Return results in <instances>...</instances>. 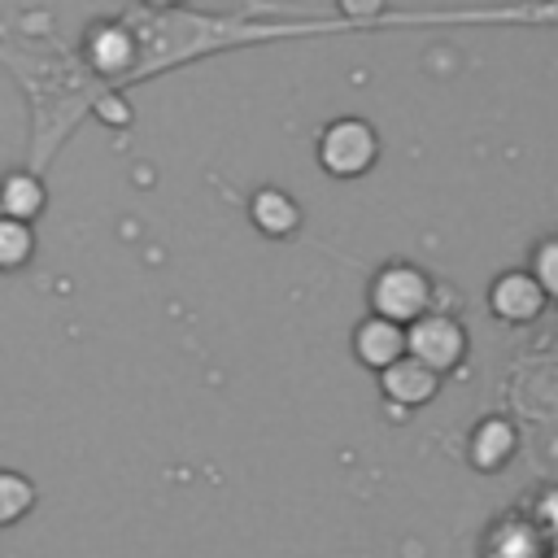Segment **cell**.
<instances>
[{"mask_svg":"<svg viewBox=\"0 0 558 558\" xmlns=\"http://www.w3.org/2000/svg\"><path fill=\"white\" fill-rule=\"evenodd\" d=\"M248 218H253L257 231H266V235H292V231L301 227L296 201H292L288 192H279V187H262V192L248 201Z\"/></svg>","mask_w":558,"mask_h":558,"instance_id":"9","label":"cell"},{"mask_svg":"<svg viewBox=\"0 0 558 558\" xmlns=\"http://www.w3.org/2000/svg\"><path fill=\"white\" fill-rule=\"evenodd\" d=\"M31 253H35V235H31L26 218H9V214H0V270L22 266Z\"/></svg>","mask_w":558,"mask_h":558,"instance_id":"12","label":"cell"},{"mask_svg":"<svg viewBox=\"0 0 558 558\" xmlns=\"http://www.w3.org/2000/svg\"><path fill=\"white\" fill-rule=\"evenodd\" d=\"M35 506V484L17 471H0V523H17Z\"/></svg>","mask_w":558,"mask_h":558,"instance_id":"13","label":"cell"},{"mask_svg":"<svg viewBox=\"0 0 558 558\" xmlns=\"http://www.w3.org/2000/svg\"><path fill=\"white\" fill-rule=\"evenodd\" d=\"M144 4H153V9H174L179 0H144Z\"/></svg>","mask_w":558,"mask_h":558,"instance_id":"17","label":"cell"},{"mask_svg":"<svg viewBox=\"0 0 558 558\" xmlns=\"http://www.w3.org/2000/svg\"><path fill=\"white\" fill-rule=\"evenodd\" d=\"M527 270L541 279V288H545L549 296H558V235H545V240L532 248Z\"/></svg>","mask_w":558,"mask_h":558,"instance_id":"14","label":"cell"},{"mask_svg":"<svg viewBox=\"0 0 558 558\" xmlns=\"http://www.w3.org/2000/svg\"><path fill=\"white\" fill-rule=\"evenodd\" d=\"M379 384H384V397H388L392 405L414 410V405H423V401L436 397V388H440V371H432L423 357L405 353V357H397L392 366L379 371Z\"/></svg>","mask_w":558,"mask_h":558,"instance_id":"6","label":"cell"},{"mask_svg":"<svg viewBox=\"0 0 558 558\" xmlns=\"http://www.w3.org/2000/svg\"><path fill=\"white\" fill-rule=\"evenodd\" d=\"M96 113H100L105 122H113V126H122V122H131V109H126V100H122V96H105Z\"/></svg>","mask_w":558,"mask_h":558,"instance_id":"15","label":"cell"},{"mask_svg":"<svg viewBox=\"0 0 558 558\" xmlns=\"http://www.w3.org/2000/svg\"><path fill=\"white\" fill-rule=\"evenodd\" d=\"M405 336H410V353L423 357L440 375L453 371V366H462V357H466V331H462V323L453 314L427 310V314H418L405 327Z\"/></svg>","mask_w":558,"mask_h":558,"instance_id":"3","label":"cell"},{"mask_svg":"<svg viewBox=\"0 0 558 558\" xmlns=\"http://www.w3.org/2000/svg\"><path fill=\"white\" fill-rule=\"evenodd\" d=\"M83 52H87V65H92L96 74H122V70L135 61V39H131L126 26L105 22V26H92Z\"/></svg>","mask_w":558,"mask_h":558,"instance_id":"8","label":"cell"},{"mask_svg":"<svg viewBox=\"0 0 558 558\" xmlns=\"http://www.w3.org/2000/svg\"><path fill=\"white\" fill-rule=\"evenodd\" d=\"M353 353H357V362H362V366H371V371L392 366L397 357H405V353H410L405 323L384 318V314L362 318V323H357V331H353Z\"/></svg>","mask_w":558,"mask_h":558,"instance_id":"5","label":"cell"},{"mask_svg":"<svg viewBox=\"0 0 558 558\" xmlns=\"http://www.w3.org/2000/svg\"><path fill=\"white\" fill-rule=\"evenodd\" d=\"M432 296H436L432 279H427L418 266H410V262H392V266H384V270L371 279V314L397 318V323H405V327H410L418 314L432 310Z\"/></svg>","mask_w":558,"mask_h":558,"instance_id":"2","label":"cell"},{"mask_svg":"<svg viewBox=\"0 0 558 558\" xmlns=\"http://www.w3.org/2000/svg\"><path fill=\"white\" fill-rule=\"evenodd\" d=\"M514 449H519V432H514V423H510V418L488 414V418H480V423L471 427L466 458H471V466H475V471L497 475V471L514 458Z\"/></svg>","mask_w":558,"mask_h":558,"instance_id":"7","label":"cell"},{"mask_svg":"<svg viewBox=\"0 0 558 558\" xmlns=\"http://www.w3.org/2000/svg\"><path fill=\"white\" fill-rule=\"evenodd\" d=\"M549 305V292L541 288V279L532 270H501L488 288V310L501 318V323H536Z\"/></svg>","mask_w":558,"mask_h":558,"instance_id":"4","label":"cell"},{"mask_svg":"<svg viewBox=\"0 0 558 558\" xmlns=\"http://www.w3.org/2000/svg\"><path fill=\"white\" fill-rule=\"evenodd\" d=\"M44 183L35 179V174H9L4 183H0V214H9V218H35L39 209H44Z\"/></svg>","mask_w":558,"mask_h":558,"instance_id":"11","label":"cell"},{"mask_svg":"<svg viewBox=\"0 0 558 558\" xmlns=\"http://www.w3.org/2000/svg\"><path fill=\"white\" fill-rule=\"evenodd\" d=\"M349 17H375L379 9H384V0H336Z\"/></svg>","mask_w":558,"mask_h":558,"instance_id":"16","label":"cell"},{"mask_svg":"<svg viewBox=\"0 0 558 558\" xmlns=\"http://www.w3.org/2000/svg\"><path fill=\"white\" fill-rule=\"evenodd\" d=\"M484 558H541V536L523 519H501L484 541Z\"/></svg>","mask_w":558,"mask_h":558,"instance_id":"10","label":"cell"},{"mask_svg":"<svg viewBox=\"0 0 558 558\" xmlns=\"http://www.w3.org/2000/svg\"><path fill=\"white\" fill-rule=\"evenodd\" d=\"M379 157V135L366 118H336L318 135V166L336 179H357L375 166Z\"/></svg>","mask_w":558,"mask_h":558,"instance_id":"1","label":"cell"}]
</instances>
